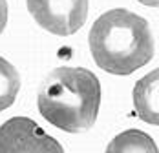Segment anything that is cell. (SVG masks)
<instances>
[{
    "label": "cell",
    "instance_id": "5",
    "mask_svg": "<svg viewBox=\"0 0 159 153\" xmlns=\"http://www.w3.org/2000/svg\"><path fill=\"white\" fill-rule=\"evenodd\" d=\"M159 71L154 69L152 73L143 76L134 88V106L137 117L144 122L157 126L159 109H157V88H159Z\"/></svg>",
    "mask_w": 159,
    "mask_h": 153
},
{
    "label": "cell",
    "instance_id": "8",
    "mask_svg": "<svg viewBox=\"0 0 159 153\" xmlns=\"http://www.w3.org/2000/svg\"><path fill=\"white\" fill-rule=\"evenodd\" d=\"M6 24H7V2L0 0V35L6 29Z\"/></svg>",
    "mask_w": 159,
    "mask_h": 153
},
{
    "label": "cell",
    "instance_id": "9",
    "mask_svg": "<svg viewBox=\"0 0 159 153\" xmlns=\"http://www.w3.org/2000/svg\"><path fill=\"white\" fill-rule=\"evenodd\" d=\"M141 4H144V6H152V7H157V2L159 0H139Z\"/></svg>",
    "mask_w": 159,
    "mask_h": 153
},
{
    "label": "cell",
    "instance_id": "1",
    "mask_svg": "<svg viewBox=\"0 0 159 153\" xmlns=\"http://www.w3.org/2000/svg\"><path fill=\"white\" fill-rule=\"evenodd\" d=\"M88 42L95 64L111 75H130L148 64L156 53L148 22L123 7L99 16L90 29Z\"/></svg>",
    "mask_w": 159,
    "mask_h": 153
},
{
    "label": "cell",
    "instance_id": "3",
    "mask_svg": "<svg viewBox=\"0 0 159 153\" xmlns=\"http://www.w3.org/2000/svg\"><path fill=\"white\" fill-rule=\"evenodd\" d=\"M26 4L35 22L59 37L79 31L88 16V0H26Z\"/></svg>",
    "mask_w": 159,
    "mask_h": 153
},
{
    "label": "cell",
    "instance_id": "6",
    "mask_svg": "<svg viewBox=\"0 0 159 153\" xmlns=\"http://www.w3.org/2000/svg\"><path fill=\"white\" fill-rule=\"evenodd\" d=\"M106 153H157V144L144 131L126 129L113 137Z\"/></svg>",
    "mask_w": 159,
    "mask_h": 153
},
{
    "label": "cell",
    "instance_id": "7",
    "mask_svg": "<svg viewBox=\"0 0 159 153\" xmlns=\"http://www.w3.org/2000/svg\"><path fill=\"white\" fill-rule=\"evenodd\" d=\"M20 90V75L16 68L0 57V113L15 102Z\"/></svg>",
    "mask_w": 159,
    "mask_h": 153
},
{
    "label": "cell",
    "instance_id": "2",
    "mask_svg": "<svg viewBox=\"0 0 159 153\" xmlns=\"http://www.w3.org/2000/svg\"><path fill=\"white\" fill-rule=\"evenodd\" d=\"M37 106L51 126L62 131H88L101 106L99 78L90 69L61 66L42 80Z\"/></svg>",
    "mask_w": 159,
    "mask_h": 153
},
{
    "label": "cell",
    "instance_id": "4",
    "mask_svg": "<svg viewBox=\"0 0 159 153\" xmlns=\"http://www.w3.org/2000/svg\"><path fill=\"white\" fill-rule=\"evenodd\" d=\"M0 153H64V148L33 119L13 117L0 126Z\"/></svg>",
    "mask_w": 159,
    "mask_h": 153
}]
</instances>
